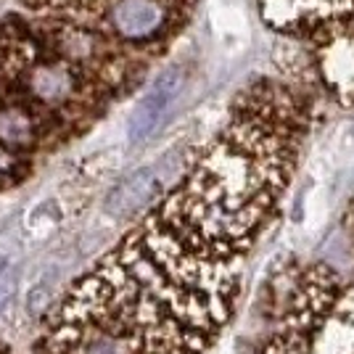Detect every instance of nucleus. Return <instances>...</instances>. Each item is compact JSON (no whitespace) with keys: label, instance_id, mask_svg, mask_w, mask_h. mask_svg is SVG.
Here are the masks:
<instances>
[{"label":"nucleus","instance_id":"nucleus-7","mask_svg":"<svg viewBox=\"0 0 354 354\" xmlns=\"http://www.w3.org/2000/svg\"><path fill=\"white\" fill-rule=\"evenodd\" d=\"M167 188L169 185L159 167L153 164L140 167L109 191V196L104 198V217L111 222H135L146 209H151L162 198Z\"/></svg>","mask_w":354,"mask_h":354},{"label":"nucleus","instance_id":"nucleus-9","mask_svg":"<svg viewBox=\"0 0 354 354\" xmlns=\"http://www.w3.org/2000/svg\"><path fill=\"white\" fill-rule=\"evenodd\" d=\"M64 222H66V209L61 204V198L45 196L27 209V214L21 217V225H19V233L27 246H40L59 233Z\"/></svg>","mask_w":354,"mask_h":354},{"label":"nucleus","instance_id":"nucleus-2","mask_svg":"<svg viewBox=\"0 0 354 354\" xmlns=\"http://www.w3.org/2000/svg\"><path fill=\"white\" fill-rule=\"evenodd\" d=\"M124 93L27 14L0 19V191L82 138Z\"/></svg>","mask_w":354,"mask_h":354},{"label":"nucleus","instance_id":"nucleus-10","mask_svg":"<svg viewBox=\"0 0 354 354\" xmlns=\"http://www.w3.org/2000/svg\"><path fill=\"white\" fill-rule=\"evenodd\" d=\"M0 354H14V352H11L8 346H3V344H0Z\"/></svg>","mask_w":354,"mask_h":354},{"label":"nucleus","instance_id":"nucleus-6","mask_svg":"<svg viewBox=\"0 0 354 354\" xmlns=\"http://www.w3.org/2000/svg\"><path fill=\"white\" fill-rule=\"evenodd\" d=\"M183 72L180 69H164L148 90L140 95V101L135 104L127 119V140L133 146H143L153 135L162 130L169 122L175 111L180 93H183Z\"/></svg>","mask_w":354,"mask_h":354},{"label":"nucleus","instance_id":"nucleus-8","mask_svg":"<svg viewBox=\"0 0 354 354\" xmlns=\"http://www.w3.org/2000/svg\"><path fill=\"white\" fill-rule=\"evenodd\" d=\"M24 238L0 233V320L16 307L24 283Z\"/></svg>","mask_w":354,"mask_h":354},{"label":"nucleus","instance_id":"nucleus-1","mask_svg":"<svg viewBox=\"0 0 354 354\" xmlns=\"http://www.w3.org/2000/svg\"><path fill=\"white\" fill-rule=\"evenodd\" d=\"M315 104L291 80L241 90L162 198L48 310L35 354H207L294 183Z\"/></svg>","mask_w":354,"mask_h":354},{"label":"nucleus","instance_id":"nucleus-4","mask_svg":"<svg viewBox=\"0 0 354 354\" xmlns=\"http://www.w3.org/2000/svg\"><path fill=\"white\" fill-rule=\"evenodd\" d=\"M259 19L286 48V80L317 101L354 109V0H257Z\"/></svg>","mask_w":354,"mask_h":354},{"label":"nucleus","instance_id":"nucleus-5","mask_svg":"<svg viewBox=\"0 0 354 354\" xmlns=\"http://www.w3.org/2000/svg\"><path fill=\"white\" fill-rule=\"evenodd\" d=\"M265 354H354V267L317 259L299 270Z\"/></svg>","mask_w":354,"mask_h":354},{"label":"nucleus","instance_id":"nucleus-3","mask_svg":"<svg viewBox=\"0 0 354 354\" xmlns=\"http://www.w3.org/2000/svg\"><path fill=\"white\" fill-rule=\"evenodd\" d=\"M198 0H21L77 56L90 61L124 98L188 27Z\"/></svg>","mask_w":354,"mask_h":354}]
</instances>
